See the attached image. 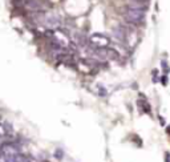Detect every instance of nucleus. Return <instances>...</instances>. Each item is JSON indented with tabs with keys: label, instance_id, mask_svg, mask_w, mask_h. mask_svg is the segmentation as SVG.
<instances>
[{
	"label": "nucleus",
	"instance_id": "obj_1",
	"mask_svg": "<svg viewBox=\"0 0 170 162\" xmlns=\"http://www.w3.org/2000/svg\"><path fill=\"white\" fill-rule=\"evenodd\" d=\"M126 20L130 21V23H142L144 19H145V12H141V11H135V9H128L126 11Z\"/></svg>",
	"mask_w": 170,
	"mask_h": 162
},
{
	"label": "nucleus",
	"instance_id": "obj_2",
	"mask_svg": "<svg viewBox=\"0 0 170 162\" xmlns=\"http://www.w3.org/2000/svg\"><path fill=\"white\" fill-rule=\"evenodd\" d=\"M96 53H97V56L102 57V59H106V57H109V59H117L118 57L117 52L110 49V48H106V47H105V48H97Z\"/></svg>",
	"mask_w": 170,
	"mask_h": 162
},
{
	"label": "nucleus",
	"instance_id": "obj_3",
	"mask_svg": "<svg viewBox=\"0 0 170 162\" xmlns=\"http://www.w3.org/2000/svg\"><path fill=\"white\" fill-rule=\"evenodd\" d=\"M113 35H114V37L117 39V40H120V41H125L126 39V32L124 31V28L122 27H117L113 31Z\"/></svg>",
	"mask_w": 170,
	"mask_h": 162
},
{
	"label": "nucleus",
	"instance_id": "obj_4",
	"mask_svg": "<svg viewBox=\"0 0 170 162\" xmlns=\"http://www.w3.org/2000/svg\"><path fill=\"white\" fill-rule=\"evenodd\" d=\"M129 9H135V11L145 12V11L148 9V5L144 4V3H133V1H130V4H129Z\"/></svg>",
	"mask_w": 170,
	"mask_h": 162
},
{
	"label": "nucleus",
	"instance_id": "obj_5",
	"mask_svg": "<svg viewBox=\"0 0 170 162\" xmlns=\"http://www.w3.org/2000/svg\"><path fill=\"white\" fill-rule=\"evenodd\" d=\"M130 1H133V3H144V4L148 3V0H130Z\"/></svg>",
	"mask_w": 170,
	"mask_h": 162
}]
</instances>
